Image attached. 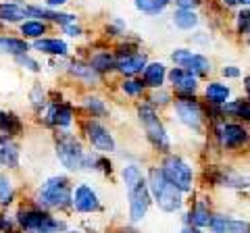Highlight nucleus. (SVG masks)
<instances>
[{
	"label": "nucleus",
	"instance_id": "29",
	"mask_svg": "<svg viewBox=\"0 0 250 233\" xmlns=\"http://www.w3.org/2000/svg\"><path fill=\"white\" fill-rule=\"evenodd\" d=\"M25 131V123L23 119L13 113V111H0V134L9 136V137H17Z\"/></svg>",
	"mask_w": 250,
	"mask_h": 233
},
{
	"label": "nucleus",
	"instance_id": "20",
	"mask_svg": "<svg viewBox=\"0 0 250 233\" xmlns=\"http://www.w3.org/2000/svg\"><path fill=\"white\" fill-rule=\"evenodd\" d=\"M215 183L223 185V188H231V190H246L250 188V177L231 167H219L215 173Z\"/></svg>",
	"mask_w": 250,
	"mask_h": 233
},
{
	"label": "nucleus",
	"instance_id": "9",
	"mask_svg": "<svg viewBox=\"0 0 250 233\" xmlns=\"http://www.w3.org/2000/svg\"><path fill=\"white\" fill-rule=\"evenodd\" d=\"M215 139L221 150H240L248 144V127L236 121H219L215 125Z\"/></svg>",
	"mask_w": 250,
	"mask_h": 233
},
{
	"label": "nucleus",
	"instance_id": "24",
	"mask_svg": "<svg viewBox=\"0 0 250 233\" xmlns=\"http://www.w3.org/2000/svg\"><path fill=\"white\" fill-rule=\"evenodd\" d=\"M210 233H250V223L244 219H229V216L215 214L210 223Z\"/></svg>",
	"mask_w": 250,
	"mask_h": 233
},
{
	"label": "nucleus",
	"instance_id": "16",
	"mask_svg": "<svg viewBox=\"0 0 250 233\" xmlns=\"http://www.w3.org/2000/svg\"><path fill=\"white\" fill-rule=\"evenodd\" d=\"M117 54V73L121 77H138L142 75L146 65L150 63L142 50H131V52H115Z\"/></svg>",
	"mask_w": 250,
	"mask_h": 233
},
{
	"label": "nucleus",
	"instance_id": "36",
	"mask_svg": "<svg viewBox=\"0 0 250 233\" xmlns=\"http://www.w3.org/2000/svg\"><path fill=\"white\" fill-rule=\"evenodd\" d=\"M173 94H171L169 90L165 88H159V90H150V94H148L146 102H150L154 108H165V106H171L173 104Z\"/></svg>",
	"mask_w": 250,
	"mask_h": 233
},
{
	"label": "nucleus",
	"instance_id": "22",
	"mask_svg": "<svg viewBox=\"0 0 250 233\" xmlns=\"http://www.w3.org/2000/svg\"><path fill=\"white\" fill-rule=\"evenodd\" d=\"M88 60L103 77L108 75V73H117V54H115V50H108V48L94 50L88 57Z\"/></svg>",
	"mask_w": 250,
	"mask_h": 233
},
{
	"label": "nucleus",
	"instance_id": "21",
	"mask_svg": "<svg viewBox=\"0 0 250 233\" xmlns=\"http://www.w3.org/2000/svg\"><path fill=\"white\" fill-rule=\"evenodd\" d=\"M167 65L163 60H150L146 65V69L142 71V81L148 90H159V88H165V81H167Z\"/></svg>",
	"mask_w": 250,
	"mask_h": 233
},
{
	"label": "nucleus",
	"instance_id": "17",
	"mask_svg": "<svg viewBox=\"0 0 250 233\" xmlns=\"http://www.w3.org/2000/svg\"><path fill=\"white\" fill-rule=\"evenodd\" d=\"M31 50L42 54V57H48V58H69L71 57V48H69V44L62 40V38L44 36L40 40L31 42Z\"/></svg>",
	"mask_w": 250,
	"mask_h": 233
},
{
	"label": "nucleus",
	"instance_id": "18",
	"mask_svg": "<svg viewBox=\"0 0 250 233\" xmlns=\"http://www.w3.org/2000/svg\"><path fill=\"white\" fill-rule=\"evenodd\" d=\"M21 167V146L13 137L0 134V171H17Z\"/></svg>",
	"mask_w": 250,
	"mask_h": 233
},
{
	"label": "nucleus",
	"instance_id": "3",
	"mask_svg": "<svg viewBox=\"0 0 250 233\" xmlns=\"http://www.w3.org/2000/svg\"><path fill=\"white\" fill-rule=\"evenodd\" d=\"M136 116L138 123L144 131L146 142L150 144V148L159 154H169L171 152V137L167 134V127L163 123L159 108H154L150 102H140L136 106Z\"/></svg>",
	"mask_w": 250,
	"mask_h": 233
},
{
	"label": "nucleus",
	"instance_id": "34",
	"mask_svg": "<svg viewBox=\"0 0 250 233\" xmlns=\"http://www.w3.org/2000/svg\"><path fill=\"white\" fill-rule=\"evenodd\" d=\"M171 2L173 0H134V6L138 13L148 15V17H156V15L165 13Z\"/></svg>",
	"mask_w": 250,
	"mask_h": 233
},
{
	"label": "nucleus",
	"instance_id": "28",
	"mask_svg": "<svg viewBox=\"0 0 250 233\" xmlns=\"http://www.w3.org/2000/svg\"><path fill=\"white\" fill-rule=\"evenodd\" d=\"M121 175V181H123V188H125V194L136 190L140 183L146 181V171L138 165V162H125L119 171Z\"/></svg>",
	"mask_w": 250,
	"mask_h": 233
},
{
	"label": "nucleus",
	"instance_id": "12",
	"mask_svg": "<svg viewBox=\"0 0 250 233\" xmlns=\"http://www.w3.org/2000/svg\"><path fill=\"white\" fill-rule=\"evenodd\" d=\"M73 211L77 214H94L103 211V200H100L96 188L88 181H80L73 185Z\"/></svg>",
	"mask_w": 250,
	"mask_h": 233
},
{
	"label": "nucleus",
	"instance_id": "33",
	"mask_svg": "<svg viewBox=\"0 0 250 233\" xmlns=\"http://www.w3.org/2000/svg\"><path fill=\"white\" fill-rule=\"evenodd\" d=\"M48 102H50V96H48V92H46L44 85L42 83L31 85V90H29V106H31V111L40 116L44 113V108L48 106Z\"/></svg>",
	"mask_w": 250,
	"mask_h": 233
},
{
	"label": "nucleus",
	"instance_id": "23",
	"mask_svg": "<svg viewBox=\"0 0 250 233\" xmlns=\"http://www.w3.org/2000/svg\"><path fill=\"white\" fill-rule=\"evenodd\" d=\"M31 19L29 17V9L27 4H21L17 0H6V2H0V21L2 23H23Z\"/></svg>",
	"mask_w": 250,
	"mask_h": 233
},
{
	"label": "nucleus",
	"instance_id": "26",
	"mask_svg": "<svg viewBox=\"0 0 250 233\" xmlns=\"http://www.w3.org/2000/svg\"><path fill=\"white\" fill-rule=\"evenodd\" d=\"M213 213H210V208L205 200H196L190 208V213L186 214V223L188 225H194V227L198 229H205V227H210V223H213Z\"/></svg>",
	"mask_w": 250,
	"mask_h": 233
},
{
	"label": "nucleus",
	"instance_id": "49",
	"mask_svg": "<svg viewBox=\"0 0 250 233\" xmlns=\"http://www.w3.org/2000/svg\"><path fill=\"white\" fill-rule=\"evenodd\" d=\"M0 25H2V21H0Z\"/></svg>",
	"mask_w": 250,
	"mask_h": 233
},
{
	"label": "nucleus",
	"instance_id": "1",
	"mask_svg": "<svg viewBox=\"0 0 250 233\" xmlns=\"http://www.w3.org/2000/svg\"><path fill=\"white\" fill-rule=\"evenodd\" d=\"M34 204L44 211H69L73 206V185L69 175L54 173L36 188Z\"/></svg>",
	"mask_w": 250,
	"mask_h": 233
},
{
	"label": "nucleus",
	"instance_id": "4",
	"mask_svg": "<svg viewBox=\"0 0 250 233\" xmlns=\"http://www.w3.org/2000/svg\"><path fill=\"white\" fill-rule=\"evenodd\" d=\"M17 227L23 233H62L67 231V223L54 216L50 211H44L38 204L19 206L15 213Z\"/></svg>",
	"mask_w": 250,
	"mask_h": 233
},
{
	"label": "nucleus",
	"instance_id": "27",
	"mask_svg": "<svg viewBox=\"0 0 250 233\" xmlns=\"http://www.w3.org/2000/svg\"><path fill=\"white\" fill-rule=\"evenodd\" d=\"M31 52V44L21 36H0V54L17 58L21 54Z\"/></svg>",
	"mask_w": 250,
	"mask_h": 233
},
{
	"label": "nucleus",
	"instance_id": "37",
	"mask_svg": "<svg viewBox=\"0 0 250 233\" xmlns=\"http://www.w3.org/2000/svg\"><path fill=\"white\" fill-rule=\"evenodd\" d=\"M15 60V63H17L21 69H23V71H27V73H42V63H40V60H38L36 57H34V54H31V52H25V54H21V57H17V58H13Z\"/></svg>",
	"mask_w": 250,
	"mask_h": 233
},
{
	"label": "nucleus",
	"instance_id": "13",
	"mask_svg": "<svg viewBox=\"0 0 250 233\" xmlns=\"http://www.w3.org/2000/svg\"><path fill=\"white\" fill-rule=\"evenodd\" d=\"M198 79H200L198 75H194L190 69H184V67H171L167 73V81L171 83V88H173L175 98L196 96Z\"/></svg>",
	"mask_w": 250,
	"mask_h": 233
},
{
	"label": "nucleus",
	"instance_id": "30",
	"mask_svg": "<svg viewBox=\"0 0 250 233\" xmlns=\"http://www.w3.org/2000/svg\"><path fill=\"white\" fill-rule=\"evenodd\" d=\"M46 32H48V23L42 19H27V21L19 23V34H21V38H25L27 42L40 40V38L46 36Z\"/></svg>",
	"mask_w": 250,
	"mask_h": 233
},
{
	"label": "nucleus",
	"instance_id": "44",
	"mask_svg": "<svg viewBox=\"0 0 250 233\" xmlns=\"http://www.w3.org/2000/svg\"><path fill=\"white\" fill-rule=\"evenodd\" d=\"M69 2V0H46V6H48V9H61V6H65Z\"/></svg>",
	"mask_w": 250,
	"mask_h": 233
},
{
	"label": "nucleus",
	"instance_id": "6",
	"mask_svg": "<svg viewBox=\"0 0 250 233\" xmlns=\"http://www.w3.org/2000/svg\"><path fill=\"white\" fill-rule=\"evenodd\" d=\"M161 169L167 175V179L175 185L182 194H192L194 190V167L179 154H163Z\"/></svg>",
	"mask_w": 250,
	"mask_h": 233
},
{
	"label": "nucleus",
	"instance_id": "35",
	"mask_svg": "<svg viewBox=\"0 0 250 233\" xmlns=\"http://www.w3.org/2000/svg\"><path fill=\"white\" fill-rule=\"evenodd\" d=\"M119 90H121V94L127 98H142L148 88L144 85L142 77H140V79L138 77H123L119 81Z\"/></svg>",
	"mask_w": 250,
	"mask_h": 233
},
{
	"label": "nucleus",
	"instance_id": "5",
	"mask_svg": "<svg viewBox=\"0 0 250 233\" xmlns=\"http://www.w3.org/2000/svg\"><path fill=\"white\" fill-rule=\"evenodd\" d=\"M54 156L59 165L69 171V173H80L83 158H85V146L71 129H57L54 134Z\"/></svg>",
	"mask_w": 250,
	"mask_h": 233
},
{
	"label": "nucleus",
	"instance_id": "46",
	"mask_svg": "<svg viewBox=\"0 0 250 233\" xmlns=\"http://www.w3.org/2000/svg\"><path fill=\"white\" fill-rule=\"evenodd\" d=\"M223 4L225 6H238V4H242V0H223Z\"/></svg>",
	"mask_w": 250,
	"mask_h": 233
},
{
	"label": "nucleus",
	"instance_id": "40",
	"mask_svg": "<svg viewBox=\"0 0 250 233\" xmlns=\"http://www.w3.org/2000/svg\"><path fill=\"white\" fill-rule=\"evenodd\" d=\"M62 34H65L67 38H75V40H80V38H83V27L80 25V23H71V25L62 27Z\"/></svg>",
	"mask_w": 250,
	"mask_h": 233
},
{
	"label": "nucleus",
	"instance_id": "2",
	"mask_svg": "<svg viewBox=\"0 0 250 233\" xmlns=\"http://www.w3.org/2000/svg\"><path fill=\"white\" fill-rule=\"evenodd\" d=\"M146 183L152 194V202L163 213H177L184 206V194L163 173L161 165H150L146 169Z\"/></svg>",
	"mask_w": 250,
	"mask_h": 233
},
{
	"label": "nucleus",
	"instance_id": "19",
	"mask_svg": "<svg viewBox=\"0 0 250 233\" xmlns=\"http://www.w3.org/2000/svg\"><path fill=\"white\" fill-rule=\"evenodd\" d=\"M80 106L90 119L103 121V119H108V116H111V106H108V102L103 96L94 94V92H85V94L80 98Z\"/></svg>",
	"mask_w": 250,
	"mask_h": 233
},
{
	"label": "nucleus",
	"instance_id": "7",
	"mask_svg": "<svg viewBox=\"0 0 250 233\" xmlns=\"http://www.w3.org/2000/svg\"><path fill=\"white\" fill-rule=\"evenodd\" d=\"M80 129H82L83 139L88 142V146L94 152H98V154L117 152V137L100 119H90V116H85V119L80 123Z\"/></svg>",
	"mask_w": 250,
	"mask_h": 233
},
{
	"label": "nucleus",
	"instance_id": "11",
	"mask_svg": "<svg viewBox=\"0 0 250 233\" xmlns=\"http://www.w3.org/2000/svg\"><path fill=\"white\" fill-rule=\"evenodd\" d=\"M171 63L175 67H184V69H190L194 75L198 77H207L210 71H213V63H210V58L207 54L202 52H196L192 48H175L171 50L169 54Z\"/></svg>",
	"mask_w": 250,
	"mask_h": 233
},
{
	"label": "nucleus",
	"instance_id": "38",
	"mask_svg": "<svg viewBox=\"0 0 250 233\" xmlns=\"http://www.w3.org/2000/svg\"><path fill=\"white\" fill-rule=\"evenodd\" d=\"M125 32H127V25H125L123 19H113L111 23H106V27H104L106 38H123Z\"/></svg>",
	"mask_w": 250,
	"mask_h": 233
},
{
	"label": "nucleus",
	"instance_id": "14",
	"mask_svg": "<svg viewBox=\"0 0 250 233\" xmlns=\"http://www.w3.org/2000/svg\"><path fill=\"white\" fill-rule=\"evenodd\" d=\"M152 204V194L148 190V183L142 181L136 190L127 192V213L131 223L144 221V216L148 214V208Z\"/></svg>",
	"mask_w": 250,
	"mask_h": 233
},
{
	"label": "nucleus",
	"instance_id": "32",
	"mask_svg": "<svg viewBox=\"0 0 250 233\" xmlns=\"http://www.w3.org/2000/svg\"><path fill=\"white\" fill-rule=\"evenodd\" d=\"M15 198H17V188H15L13 177L6 171H0V208L13 206Z\"/></svg>",
	"mask_w": 250,
	"mask_h": 233
},
{
	"label": "nucleus",
	"instance_id": "10",
	"mask_svg": "<svg viewBox=\"0 0 250 233\" xmlns=\"http://www.w3.org/2000/svg\"><path fill=\"white\" fill-rule=\"evenodd\" d=\"M40 121L52 129H71L75 123V106L69 100H52L40 115Z\"/></svg>",
	"mask_w": 250,
	"mask_h": 233
},
{
	"label": "nucleus",
	"instance_id": "25",
	"mask_svg": "<svg viewBox=\"0 0 250 233\" xmlns=\"http://www.w3.org/2000/svg\"><path fill=\"white\" fill-rule=\"evenodd\" d=\"M202 94H205L207 104L223 106L225 102H229L231 100V88L228 83H221V81H208L205 85V90H202Z\"/></svg>",
	"mask_w": 250,
	"mask_h": 233
},
{
	"label": "nucleus",
	"instance_id": "42",
	"mask_svg": "<svg viewBox=\"0 0 250 233\" xmlns=\"http://www.w3.org/2000/svg\"><path fill=\"white\" fill-rule=\"evenodd\" d=\"M15 225H17V221L11 219L6 213H0V233H11Z\"/></svg>",
	"mask_w": 250,
	"mask_h": 233
},
{
	"label": "nucleus",
	"instance_id": "8",
	"mask_svg": "<svg viewBox=\"0 0 250 233\" xmlns=\"http://www.w3.org/2000/svg\"><path fill=\"white\" fill-rule=\"evenodd\" d=\"M171 106H173V113L177 116V121L182 123L186 129L194 131V134H202L205 121H207V111H205V106L198 102L196 96L175 98Z\"/></svg>",
	"mask_w": 250,
	"mask_h": 233
},
{
	"label": "nucleus",
	"instance_id": "45",
	"mask_svg": "<svg viewBox=\"0 0 250 233\" xmlns=\"http://www.w3.org/2000/svg\"><path fill=\"white\" fill-rule=\"evenodd\" d=\"M182 233H202V229H198V227H194V225H188V223H186V227L182 229Z\"/></svg>",
	"mask_w": 250,
	"mask_h": 233
},
{
	"label": "nucleus",
	"instance_id": "31",
	"mask_svg": "<svg viewBox=\"0 0 250 233\" xmlns=\"http://www.w3.org/2000/svg\"><path fill=\"white\" fill-rule=\"evenodd\" d=\"M171 21L173 25L179 29V32H192V29L198 27L200 17L194 11H188V9H177L173 15H171Z\"/></svg>",
	"mask_w": 250,
	"mask_h": 233
},
{
	"label": "nucleus",
	"instance_id": "47",
	"mask_svg": "<svg viewBox=\"0 0 250 233\" xmlns=\"http://www.w3.org/2000/svg\"><path fill=\"white\" fill-rule=\"evenodd\" d=\"M244 88H246V94H248V100H250V75L244 77Z\"/></svg>",
	"mask_w": 250,
	"mask_h": 233
},
{
	"label": "nucleus",
	"instance_id": "41",
	"mask_svg": "<svg viewBox=\"0 0 250 233\" xmlns=\"http://www.w3.org/2000/svg\"><path fill=\"white\" fill-rule=\"evenodd\" d=\"M221 75L225 77V79H240L242 69L236 67V65H225V67H221Z\"/></svg>",
	"mask_w": 250,
	"mask_h": 233
},
{
	"label": "nucleus",
	"instance_id": "15",
	"mask_svg": "<svg viewBox=\"0 0 250 233\" xmlns=\"http://www.w3.org/2000/svg\"><path fill=\"white\" fill-rule=\"evenodd\" d=\"M65 73L71 77V79L88 85V88H94V85L103 83V79H104V77L90 65L88 58H69L65 65Z\"/></svg>",
	"mask_w": 250,
	"mask_h": 233
},
{
	"label": "nucleus",
	"instance_id": "48",
	"mask_svg": "<svg viewBox=\"0 0 250 233\" xmlns=\"http://www.w3.org/2000/svg\"><path fill=\"white\" fill-rule=\"evenodd\" d=\"M62 233H83V231H62Z\"/></svg>",
	"mask_w": 250,
	"mask_h": 233
},
{
	"label": "nucleus",
	"instance_id": "50",
	"mask_svg": "<svg viewBox=\"0 0 250 233\" xmlns=\"http://www.w3.org/2000/svg\"><path fill=\"white\" fill-rule=\"evenodd\" d=\"M248 36H250V34H248Z\"/></svg>",
	"mask_w": 250,
	"mask_h": 233
},
{
	"label": "nucleus",
	"instance_id": "43",
	"mask_svg": "<svg viewBox=\"0 0 250 233\" xmlns=\"http://www.w3.org/2000/svg\"><path fill=\"white\" fill-rule=\"evenodd\" d=\"M177 4V9H188V11H194L196 6L200 4V0H173Z\"/></svg>",
	"mask_w": 250,
	"mask_h": 233
},
{
	"label": "nucleus",
	"instance_id": "39",
	"mask_svg": "<svg viewBox=\"0 0 250 233\" xmlns=\"http://www.w3.org/2000/svg\"><path fill=\"white\" fill-rule=\"evenodd\" d=\"M236 29L240 36H248L250 34V6L248 9H242L236 17Z\"/></svg>",
	"mask_w": 250,
	"mask_h": 233
}]
</instances>
